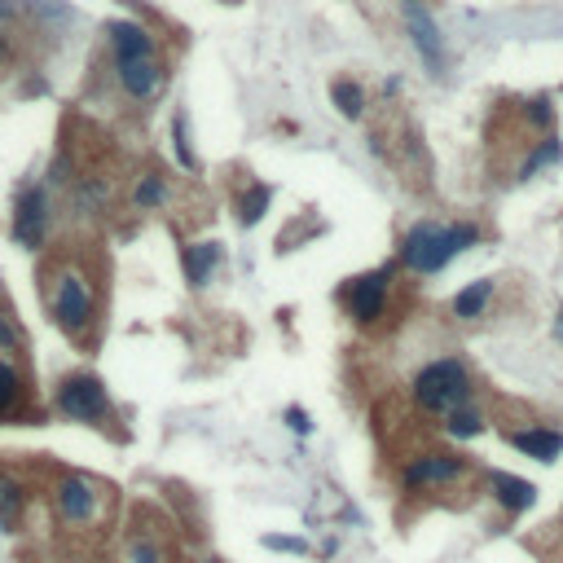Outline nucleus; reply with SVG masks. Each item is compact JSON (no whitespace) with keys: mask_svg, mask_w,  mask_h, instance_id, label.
<instances>
[{"mask_svg":"<svg viewBox=\"0 0 563 563\" xmlns=\"http://www.w3.org/2000/svg\"><path fill=\"white\" fill-rule=\"evenodd\" d=\"M49 313L71 339H88L97 326V291L93 273L80 260H62L49 273Z\"/></svg>","mask_w":563,"mask_h":563,"instance_id":"obj_1","label":"nucleus"},{"mask_svg":"<svg viewBox=\"0 0 563 563\" xmlns=\"http://www.w3.org/2000/svg\"><path fill=\"white\" fill-rule=\"evenodd\" d=\"M480 242V229L476 225H436V220H418L410 234L401 238V264L418 278H432L440 273L454 256H462L467 247Z\"/></svg>","mask_w":563,"mask_h":563,"instance_id":"obj_2","label":"nucleus"},{"mask_svg":"<svg viewBox=\"0 0 563 563\" xmlns=\"http://www.w3.org/2000/svg\"><path fill=\"white\" fill-rule=\"evenodd\" d=\"M49 506L53 520H58L66 533H97L110 520V493L97 480L80 476V471H62L49 489Z\"/></svg>","mask_w":563,"mask_h":563,"instance_id":"obj_3","label":"nucleus"},{"mask_svg":"<svg viewBox=\"0 0 563 563\" xmlns=\"http://www.w3.org/2000/svg\"><path fill=\"white\" fill-rule=\"evenodd\" d=\"M410 392H414V405L423 414L445 418L449 410H458V405L471 401L476 383H471V370H467V361L462 357H436V361H427V366L414 374Z\"/></svg>","mask_w":563,"mask_h":563,"instance_id":"obj_4","label":"nucleus"},{"mask_svg":"<svg viewBox=\"0 0 563 563\" xmlns=\"http://www.w3.org/2000/svg\"><path fill=\"white\" fill-rule=\"evenodd\" d=\"M53 410L71 423H88V427H102L110 423V396H106V383L88 370H75V374H62L58 388H53Z\"/></svg>","mask_w":563,"mask_h":563,"instance_id":"obj_5","label":"nucleus"},{"mask_svg":"<svg viewBox=\"0 0 563 563\" xmlns=\"http://www.w3.org/2000/svg\"><path fill=\"white\" fill-rule=\"evenodd\" d=\"M471 476V462L462 454H449V449H423V454L405 458L401 467V493L410 498H423V493H440L454 489L458 480Z\"/></svg>","mask_w":563,"mask_h":563,"instance_id":"obj_6","label":"nucleus"},{"mask_svg":"<svg viewBox=\"0 0 563 563\" xmlns=\"http://www.w3.org/2000/svg\"><path fill=\"white\" fill-rule=\"evenodd\" d=\"M388 295H392V264H383V269H370L361 278H352L339 300H344L348 317L357 326H379L383 313H388Z\"/></svg>","mask_w":563,"mask_h":563,"instance_id":"obj_7","label":"nucleus"},{"mask_svg":"<svg viewBox=\"0 0 563 563\" xmlns=\"http://www.w3.org/2000/svg\"><path fill=\"white\" fill-rule=\"evenodd\" d=\"M49 220H53V207H49V194L40 185H22L18 198H14V242L27 251H36L44 238H49Z\"/></svg>","mask_w":563,"mask_h":563,"instance_id":"obj_8","label":"nucleus"},{"mask_svg":"<svg viewBox=\"0 0 563 563\" xmlns=\"http://www.w3.org/2000/svg\"><path fill=\"white\" fill-rule=\"evenodd\" d=\"M405 31H410V40H414V49L423 53V62H427V71L432 75H445V40H440V27L432 22V14L423 9V0H405Z\"/></svg>","mask_w":563,"mask_h":563,"instance_id":"obj_9","label":"nucleus"},{"mask_svg":"<svg viewBox=\"0 0 563 563\" xmlns=\"http://www.w3.org/2000/svg\"><path fill=\"white\" fill-rule=\"evenodd\" d=\"M115 80L128 102H154L163 93V84H168V71H163L159 58H132V62H115Z\"/></svg>","mask_w":563,"mask_h":563,"instance_id":"obj_10","label":"nucleus"},{"mask_svg":"<svg viewBox=\"0 0 563 563\" xmlns=\"http://www.w3.org/2000/svg\"><path fill=\"white\" fill-rule=\"evenodd\" d=\"M102 36L110 44V53H115V62H132V58H159V40L150 36L141 22L132 18H110L102 27Z\"/></svg>","mask_w":563,"mask_h":563,"instance_id":"obj_11","label":"nucleus"},{"mask_svg":"<svg viewBox=\"0 0 563 563\" xmlns=\"http://www.w3.org/2000/svg\"><path fill=\"white\" fill-rule=\"evenodd\" d=\"M489 493H493V502L502 506L506 515H524V511H533L537 506V484H528L524 476H511V471H489Z\"/></svg>","mask_w":563,"mask_h":563,"instance_id":"obj_12","label":"nucleus"},{"mask_svg":"<svg viewBox=\"0 0 563 563\" xmlns=\"http://www.w3.org/2000/svg\"><path fill=\"white\" fill-rule=\"evenodd\" d=\"M506 440H511L520 454L537 458V462H555V458L563 454V432H559V427H546V423H537V427H515V432H506Z\"/></svg>","mask_w":563,"mask_h":563,"instance_id":"obj_13","label":"nucleus"},{"mask_svg":"<svg viewBox=\"0 0 563 563\" xmlns=\"http://www.w3.org/2000/svg\"><path fill=\"white\" fill-rule=\"evenodd\" d=\"M220 260H225V247L212 238V242H190V247L181 251V269H185V282L194 286V291H203L207 282L216 278Z\"/></svg>","mask_w":563,"mask_h":563,"instance_id":"obj_14","label":"nucleus"},{"mask_svg":"<svg viewBox=\"0 0 563 563\" xmlns=\"http://www.w3.org/2000/svg\"><path fill=\"white\" fill-rule=\"evenodd\" d=\"M31 506V484L18 471L0 467V528H18Z\"/></svg>","mask_w":563,"mask_h":563,"instance_id":"obj_15","label":"nucleus"},{"mask_svg":"<svg viewBox=\"0 0 563 563\" xmlns=\"http://www.w3.org/2000/svg\"><path fill=\"white\" fill-rule=\"evenodd\" d=\"M22 414H27V379L14 357H0V423H14Z\"/></svg>","mask_w":563,"mask_h":563,"instance_id":"obj_16","label":"nucleus"},{"mask_svg":"<svg viewBox=\"0 0 563 563\" xmlns=\"http://www.w3.org/2000/svg\"><path fill=\"white\" fill-rule=\"evenodd\" d=\"M119 563H168V542L159 533H150V528H137V533L124 537Z\"/></svg>","mask_w":563,"mask_h":563,"instance_id":"obj_17","label":"nucleus"},{"mask_svg":"<svg viewBox=\"0 0 563 563\" xmlns=\"http://www.w3.org/2000/svg\"><path fill=\"white\" fill-rule=\"evenodd\" d=\"M484 427H489V423H484V410L476 401H467V405H458V410L445 414V432L454 440H476Z\"/></svg>","mask_w":563,"mask_h":563,"instance_id":"obj_18","label":"nucleus"},{"mask_svg":"<svg viewBox=\"0 0 563 563\" xmlns=\"http://www.w3.org/2000/svg\"><path fill=\"white\" fill-rule=\"evenodd\" d=\"M489 300H493V282H471V286H462V291L454 295V317H458V322H476V317H484Z\"/></svg>","mask_w":563,"mask_h":563,"instance_id":"obj_19","label":"nucleus"},{"mask_svg":"<svg viewBox=\"0 0 563 563\" xmlns=\"http://www.w3.org/2000/svg\"><path fill=\"white\" fill-rule=\"evenodd\" d=\"M168 181H163L159 172H141L137 176V185H132V207L137 212H154V207H163L168 203Z\"/></svg>","mask_w":563,"mask_h":563,"instance_id":"obj_20","label":"nucleus"},{"mask_svg":"<svg viewBox=\"0 0 563 563\" xmlns=\"http://www.w3.org/2000/svg\"><path fill=\"white\" fill-rule=\"evenodd\" d=\"M269 203H273V185L251 181L247 190L238 194V220H242V225H260L264 212H269Z\"/></svg>","mask_w":563,"mask_h":563,"instance_id":"obj_21","label":"nucleus"},{"mask_svg":"<svg viewBox=\"0 0 563 563\" xmlns=\"http://www.w3.org/2000/svg\"><path fill=\"white\" fill-rule=\"evenodd\" d=\"M330 102H335V110L344 119H361L366 115V88L357 80H335L330 84Z\"/></svg>","mask_w":563,"mask_h":563,"instance_id":"obj_22","label":"nucleus"},{"mask_svg":"<svg viewBox=\"0 0 563 563\" xmlns=\"http://www.w3.org/2000/svg\"><path fill=\"white\" fill-rule=\"evenodd\" d=\"M172 154H176V163H181L185 172L198 168L194 146H190V119H185V110H176V115H172Z\"/></svg>","mask_w":563,"mask_h":563,"instance_id":"obj_23","label":"nucleus"},{"mask_svg":"<svg viewBox=\"0 0 563 563\" xmlns=\"http://www.w3.org/2000/svg\"><path fill=\"white\" fill-rule=\"evenodd\" d=\"M550 163H559V141L555 137H546V141H537L533 154L520 163V181H528V176H537L542 168H550Z\"/></svg>","mask_w":563,"mask_h":563,"instance_id":"obj_24","label":"nucleus"},{"mask_svg":"<svg viewBox=\"0 0 563 563\" xmlns=\"http://www.w3.org/2000/svg\"><path fill=\"white\" fill-rule=\"evenodd\" d=\"M18 348H22V330L9 317V308H0V357H14Z\"/></svg>","mask_w":563,"mask_h":563,"instance_id":"obj_25","label":"nucleus"},{"mask_svg":"<svg viewBox=\"0 0 563 563\" xmlns=\"http://www.w3.org/2000/svg\"><path fill=\"white\" fill-rule=\"evenodd\" d=\"M524 119L533 128H550V124H555V106H550V97H533V102L524 106Z\"/></svg>","mask_w":563,"mask_h":563,"instance_id":"obj_26","label":"nucleus"},{"mask_svg":"<svg viewBox=\"0 0 563 563\" xmlns=\"http://www.w3.org/2000/svg\"><path fill=\"white\" fill-rule=\"evenodd\" d=\"M264 550H282V555H308L304 537H282V533H264Z\"/></svg>","mask_w":563,"mask_h":563,"instance_id":"obj_27","label":"nucleus"},{"mask_svg":"<svg viewBox=\"0 0 563 563\" xmlns=\"http://www.w3.org/2000/svg\"><path fill=\"white\" fill-rule=\"evenodd\" d=\"M282 418H286V427H291L295 436H308V432H313V423H308V414L300 410V405H286Z\"/></svg>","mask_w":563,"mask_h":563,"instance_id":"obj_28","label":"nucleus"},{"mask_svg":"<svg viewBox=\"0 0 563 563\" xmlns=\"http://www.w3.org/2000/svg\"><path fill=\"white\" fill-rule=\"evenodd\" d=\"M9 58H14V44H9V36L0 31V62H9Z\"/></svg>","mask_w":563,"mask_h":563,"instance_id":"obj_29","label":"nucleus"},{"mask_svg":"<svg viewBox=\"0 0 563 563\" xmlns=\"http://www.w3.org/2000/svg\"><path fill=\"white\" fill-rule=\"evenodd\" d=\"M555 339H559V344H563V313L555 317Z\"/></svg>","mask_w":563,"mask_h":563,"instance_id":"obj_30","label":"nucleus"},{"mask_svg":"<svg viewBox=\"0 0 563 563\" xmlns=\"http://www.w3.org/2000/svg\"><path fill=\"white\" fill-rule=\"evenodd\" d=\"M203 563H220V559H203Z\"/></svg>","mask_w":563,"mask_h":563,"instance_id":"obj_31","label":"nucleus"}]
</instances>
